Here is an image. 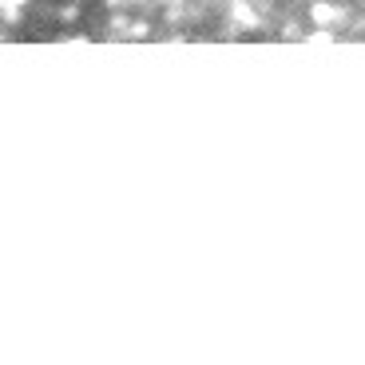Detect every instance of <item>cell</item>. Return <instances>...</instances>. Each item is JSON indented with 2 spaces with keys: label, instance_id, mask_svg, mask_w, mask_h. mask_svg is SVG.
<instances>
[{
  "label": "cell",
  "instance_id": "cell-4",
  "mask_svg": "<svg viewBox=\"0 0 365 365\" xmlns=\"http://www.w3.org/2000/svg\"><path fill=\"white\" fill-rule=\"evenodd\" d=\"M4 4H28V0H4Z\"/></svg>",
  "mask_w": 365,
  "mask_h": 365
},
{
  "label": "cell",
  "instance_id": "cell-2",
  "mask_svg": "<svg viewBox=\"0 0 365 365\" xmlns=\"http://www.w3.org/2000/svg\"><path fill=\"white\" fill-rule=\"evenodd\" d=\"M235 20L238 24H247V28H258V12L250 9L247 0H235Z\"/></svg>",
  "mask_w": 365,
  "mask_h": 365
},
{
  "label": "cell",
  "instance_id": "cell-3",
  "mask_svg": "<svg viewBox=\"0 0 365 365\" xmlns=\"http://www.w3.org/2000/svg\"><path fill=\"white\" fill-rule=\"evenodd\" d=\"M103 4H108V9H115V4H128V0H103Z\"/></svg>",
  "mask_w": 365,
  "mask_h": 365
},
{
  "label": "cell",
  "instance_id": "cell-1",
  "mask_svg": "<svg viewBox=\"0 0 365 365\" xmlns=\"http://www.w3.org/2000/svg\"><path fill=\"white\" fill-rule=\"evenodd\" d=\"M310 20H314V28H329L334 20H341V9H338V4L318 0V4H310Z\"/></svg>",
  "mask_w": 365,
  "mask_h": 365
}]
</instances>
